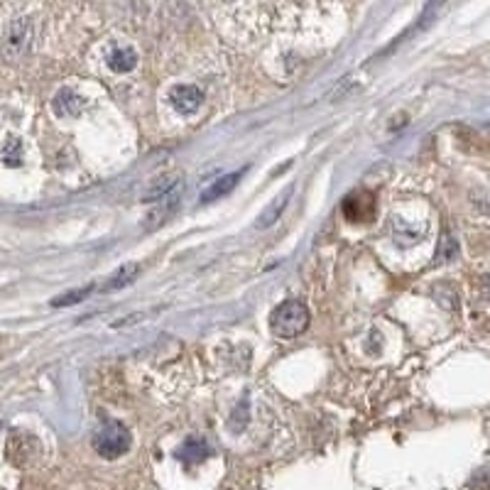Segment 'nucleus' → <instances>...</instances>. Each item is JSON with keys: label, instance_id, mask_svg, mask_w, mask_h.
I'll use <instances>...</instances> for the list:
<instances>
[{"label": "nucleus", "instance_id": "f8f14e48", "mask_svg": "<svg viewBox=\"0 0 490 490\" xmlns=\"http://www.w3.org/2000/svg\"><path fill=\"white\" fill-rule=\"evenodd\" d=\"M3 162H5L8 167L22 165V143H20L18 137L8 140V145H5V150H3Z\"/></svg>", "mask_w": 490, "mask_h": 490}, {"label": "nucleus", "instance_id": "7ed1b4c3", "mask_svg": "<svg viewBox=\"0 0 490 490\" xmlns=\"http://www.w3.org/2000/svg\"><path fill=\"white\" fill-rule=\"evenodd\" d=\"M32 32L35 29H32V20L29 18L12 20L5 37H3V45H0V59L12 64L20 57H25L29 45H32Z\"/></svg>", "mask_w": 490, "mask_h": 490}, {"label": "nucleus", "instance_id": "39448f33", "mask_svg": "<svg viewBox=\"0 0 490 490\" xmlns=\"http://www.w3.org/2000/svg\"><path fill=\"white\" fill-rule=\"evenodd\" d=\"M52 108H54V113L61 118L67 116H78L84 108H86V98H81L77 91H71V88H61L54 101H52Z\"/></svg>", "mask_w": 490, "mask_h": 490}, {"label": "nucleus", "instance_id": "f257e3e1", "mask_svg": "<svg viewBox=\"0 0 490 490\" xmlns=\"http://www.w3.org/2000/svg\"><path fill=\"white\" fill-rule=\"evenodd\" d=\"M309 309L299 299L277 304L270 314V329L277 339H297L309 329Z\"/></svg>", "mask_w": 490, "mask_h": 490}, {"label": "nucleus", "instance_id": "0eeeda50", "mask_svg": "<svg viewBox=\"0 0 490 490\" xmlns=\"http://www.w3.org/2000/svg\"><path fill=\"white\" fill-rule=\"evenodd\" d=\"M290 199H292V189H287L284 194H280L277 199H274L273 204L267 206V211H265L257 221H255V228H270V225L282 216V211L287 208V204H290Z\"/></svg>", "mask_w": 490, "mask_h": 490}, {"label": "nucleus", "instance_id": "9b49d317", "mask_svg": "<svg viewBox=\"0 0 490 490\" xmlns=\"http://www.w3.org/2000/svg\"><path fill=\"white\" fill-rule=\"evenodd\" d=\"M179 186H182V182H179L176 176H165V179H159V182L152 184L150 194L145 196V201H157V199H162V196H169V192H175Z\"/></svg>", "mask_w": 490, "mask_h": 490}, {"label": "nucleus", "instance_id": "6e6552de", "mask_svg": "<svg viewBox=\"0 0 490 490\" xmlns=\"http://www.w3.org/2000/svg\"><path fill=\"white\" fill-rule=\"evenodd\" d=\"M211 453V449L206 446L201 439H189L176 449V459H182L184 463H201Z\"/></svg>", "mask_w": 490, "mask_h": 490}, {"label": "nucleus", "instance_id": "423d86ee", "mask_svg": "<svg viewBox=\"0 0 490 490\" xmlns=\"http://www.w3.org/2000/svg\"><path fill=\"white\" fill-rule=\"evenodd\" d=\"M241 176H243V169H238L233 175H225L221 179H216L214 184L206 189L204 194H201V204H208V201H218L221 196H225L231 189H233L238 182H241Z\"/></svg>", "mask_w": 490, "mask_h": 490}, {"label": "nucleus", "instance_id": "20e7f679", "mask_svg": "<svg viewBox=\"0 0 490 490\" xmlns=\"http://www.w3.org/2000/svg\"><path fill=\"white\" fill-rule=\"evenodd\" d=\"M169 103L175 106V110L179 113H194L196 108L204 103V94L196 86H189V84H179L169 91Z\"/></svg>", "mask_w": 490, "mask_h": 490}, {"label": "nucleus", "instance_id": "9d476101", "mask_svg": "<svg viewBox=\"0 0 490 490\" xmlns=\"http://www.w3.org/2000/svg\"><path fill=\"white\" fill-rule=\"evenodd\" d=\"M137 274H140V265H123L120 270H118L113 277H108V282L103 290H123V287H127V284L135 280Z\"/></svg>", "mask_w": 490, "mask_h": 490}, {"label": "nucleus", "instance_id": "f03ea898", "mask_svg": "<svg viewBox=\"0 0 490 490\" xmlns=\"http://www.w3.org/2000/svg\"><path fill=\"white\" fill-rule=\"evenodd\" d=\"M130 431L118 424V421H106L101 424L94 434V449L98 451V456L103 459H120L127 449H130Z\"/></svg>", "mask_w": 490, "mask_h": 490}, {"label": "nucleus", "instance_id": "1a4fd4ad", "mask_svg": "<svg viewBox=\"0 0 490 490\" xmlns=\"http://www.w3.org/2000/svg\"><path fill=\"white\" fill-rule=\"evenodd\" d=\"M137 64V52L130 47H120L116 49L110 57H108V67L113 69L116 74H127V71H133Z\"/></svg>", "mask_w": 490, "mask_h": 490}, {"label": "nucleus", "instance_id": "4468645a", "mask_svg": "<svg viewBox=\"0 0 490 490\" xmlns=\"http://www.w3.org/2000/svg\"><path fill=\"white\" fill-rule=\"evenodd\" d=\"M480 284H483V292L490 297V277H483V282H480Z\"/></svg>", "mask_w": 490, "mask_h": 490}, {"label": "nucleus", "instance_id": "ddd939ff", "mask_svg": "<svg viewBox=\"0 0 490 490\" xmlns=\"http://www.w3.org/2000/svg\"><path fill=\"white\" fill-rule=\"evenodd\" d=\"M91 292H94V287L88 284V287H84V290H77V292H67V294H61V297H57V299H52V306L61 309V306H71V304L84 302V299H86Z\"/></svg>", "mask_w": 490, "mask_h": 490}]
</instances>
